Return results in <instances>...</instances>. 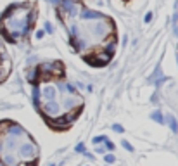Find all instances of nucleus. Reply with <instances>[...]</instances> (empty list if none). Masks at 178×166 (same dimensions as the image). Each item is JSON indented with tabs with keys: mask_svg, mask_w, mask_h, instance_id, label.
I'll use <instances>...</instances> for the list:
<instances>
[{
	"mask_svg": "<svg viewBox=\"0 0 178 166\" xmlns=\"http://www.w3.org/2000/svg\"><path fill=\"white\" fill-rule=\"evenodd\" d=\"M35 154H36V147L33 144H23L21 147H19V156L21 157H24V159H33L35 157Z\"/></svg>",
	"mask_w": 178,
	"mask_h": 166,
	"instance_id": "obj_1",
	"label": "nucleus"
},
{
	"mask_svg": "<svg viewBox=\"0 0 178 166\" xmlns=\"http://www.w3.org/2000/svg\"><path fill=\"white\" fill-rule=\"evenodd\" d=\"M61 107H59V104H57L56 101H48L47 104L43 106V113L47 114V116H59V113H61Z\"/></svg>",
	"mask_w": 178,
	"mask_h": 166,
	"instance_id": "obj_2",
	"label": "nucleus"
},
{
	"mask_svg": "<svg viewBox=\"0 0 178 166\" xmlns=\"http://www.w3.org/2000/svg\"><path fill=\"white\" fill-rule=\"evenodd\" d=\"M43 99H47V101H54V99H56V88H54V87H45L43 88Z\"/></svg>",
	"mask_w": 178,
	"mask_h": 166,
	"instance_id": "obj_3",
	"label": "nucleus"
},
{
	"mask_svg": "<svg viewBox=\"0 0 178 166\" xmlns=\"http://www.w3.org/2000/svg\"><path fill=\"white\" fill-rule=\"evenodd\" d=\"M78 102H80L78 97H68V99L64 101V107H73V106L78 104Z\"/></svg>",
	"mask_w": 178,
	"mask_h": 166,
	"instance_id": "obj_4",
	"label": "nucleus"
},
{
	"mask_svg": "<svg viewBox=\"0 0 178 166\" xmlns=\"http://www.w3.org/2000/svg\"><path fill=\"white\" fill-rule=\"evenodd\" d=\"M4 163L7 166H14V164H16V156H14V154H7V156H4Z\"/></svg>",
	"mask_w": 178,
	"mask_h": 166,
	"instance_id": "obj_5",
	"label": "nucleus"
},
{
	"mask_svg": "<svg viewBox=\"0 0 178 166\" xmlns=\"http://www.w3.org/2000/svg\"><path fill=\"white\" fill-rule=\"evenodd\" d=\"M168 123H169V127H171V130L176 133V131H178V123H176V119H175L171 114H168Z\"/></svg>",
	"mask_w": 178,
	"mask_h": 166,
	"instance_id": "obj_6",
	"label": "nucleus"
},
{
	"mask_svg": "<svg viewBox=\"0 0 178 166\" xmlns=\"http://www.w3.org/2000/svg\"><path fill=\"white\" fill-rule=\"evenodd\" d=\"M151 118H152V119H156V121H157V123H161V125L164 123V118H163V114H161L159 111H156V113H152V114H151Z\"/></svg>",
	"mask_w": 178,
	"mask_h": 166,
	"instance_id": "obj_7",
	"label": "nucleus"
},
{
	"mask_svg": "<svg viewBox=\"0 0 178 166\" xmlns=\"http://www.w3.org/2000/svg\"><path fill=\"white\" fill-rule=\"evenodd\" d=\"M33 102H35L36 106L40 104V90H38V87H35V90H33Z\"/></svg>",
	"mask_w": 178,
	"mask_h": 166,
	"instance_id": "obj_8",
	"label": "nucleus"
},
{
	"mask_svg": "<svg viewBox=\"0 0 178 166\" xmlns=\"http://www.w3.org/2000/svg\"><path fill=\"white\" fill-rule=\"evenodd\" d=\"M123 147H125L126 151H130V152H133V147H131V145L128 144V142H126V140H123Z\"/></svg>",
	"mask_w": 178,
	"mask_h": 166,
	"instance_id": "obj_9",
	"label": "nucleus"
},
{
	"mask_svg": "<svg viewBox=\"0 0 178 166\" xmlns=\"http://www.w3.org/2000/svg\"><path fill=\"white\" fill-rule=\"evenodd\" d=\"M104 142H106V147H107V149H109V151H114V144H113V142H109V140H107V139H106V140H104Z\"/></svg>",
	"mask_w": 178,
	"mask_h": 166,
	"instance_id": "obj_10",
	"label": "nucleus"
},
{
	"mask_svg": "<svg viewBox=\"0 0 178 166\" xmlns=\"http://www.w3.org/2000/svg\"><path fill=\"white\" fill-rule=\"evenodd\" d=\"M106 161H107V163H114V161H116V157H114L113 154H107V156H106Z\"/></svg>",
	"mask_w": 178,
	"mask_h": 166,
	"instance_id": "obj_11",
	"label": "nucleus"
},
{
	"mask_svg": "<svg viewBox=\"0 0 178 166\" xmlns=\"http://www.w3.org/2000/svg\"><path fill=\"white\" fill-rule=\"evenodd\" d=\"M106 139H107V137H102V135H100V137H95V139H93V144H100V142H102V140H106Z\"/></svg>",
	"mask_w": 178,
	"mask_h": 166,
	"instance_id": "obj_12",
	"label": "nucleus"
},
{
	"mask_svg": "<svg viewBox=\"0 0 178 166\" xmlns=\"http://www.w3.org/2000/svg\"><path fill=\"white\" fill-rule=\"evenodd\" d=\"M76 151H78V152H85V145L78 144V145H76Z\"/></svg>",
	"mask_w": 178,
	"mask_h": 166,
	"instance_id": "obj_13",
	"label": "nucleus"
},
{
	"mask_svg": "<svg viewBox=\"0 0 178 166\" xmlns=\"http://www.w3.org/2000/svg\"><path fill=\"white\" fill-rule=\"evenodd\" d=\"M114 130H116V131H123V127H121V125H114Z\"/></svg>",
	"mask_w": 178,
	"mask_h": 166,
	"instance_id": "obj_14",
	"label": "nucleus"
},
{
	"mask_svg": "<svg viewBox=\"0 0 178 166\" xmlns=\"http://www.w3.org/2000/svg\"><path fill=\"white\" fill-rule=\"evenodd\" d=\"M0 166H4V163H0Z\"/></svg>",
	"mask_w": 178,
	"mask_h": 166,
	"instance_id": "obj_15",
	"label": "nucleus"
},
{
	"mask_svg": "<svg viewBox=\"0 0 178 166\" xmlns=\"http://www.w3.org/2000/svg\"><path fill=\"white\" fill-rule=\"evenodd\" d=\"M50 166H54V164H50Z\"/></svg>",
	"mask_w": 178,
	"mask_h": 166,
	"instance_id": "obj_16",
	"label": "nucleus"
},
{
	"mask_svg": "<svg viewBox=\"0 0 178 166\" xmlns=\"http://www.w3.org/2000/svg\"><path fill=\"white\" fill-rule=\"evenodd\" d=\"M0 80H2V78H0Z\"/></svg>",
	"mask_w": 178,
	"mask_h": 166,
	"instance_id": "obj_17",
	"label": "nucleus"
}]
</instances>
